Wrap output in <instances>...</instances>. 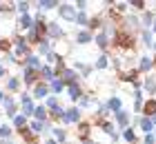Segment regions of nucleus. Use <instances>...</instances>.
Masks as SVG:
<instances>
[{"instance_id": "f257e3e1", "label": "nucleus", "mask_w": 156, "mask_h": 144, "mask_svg": "<svg viewBox=\"0 0 156 144\" xmlns=\"http://www.w3.org/2000/svg\"><path fill=\"white\" fill-rule=\"evenodd\" d=\"M38 73H40V71L25 67V73H23V80H25V84H36V78H38Z\"/></svg>"}, {"instance_id": "f03ea898", "label": "nucleus", "mask_w": 156, "mask_h": 144, "mask_svg": "<svg viewBox=\"0 0 156 144\" xmlns=\"http://www.w3.org/2000/svg\"><path fill=\"white\" fill-rule=\"evenodd\" d=\"M60 16L65 20H76V11L72 5H60Z\"/></svg>"}, {"instance_id": "7ed1b4c3", "label": "nucleus", "mask_w": 156, "mask_h": 144, "mask_svg": "<svg viewBox=\"0 0 156 144\" xmlns=\"http://www.w3.org/2000/svg\"><path fill=\"white\" fill-rule=\"evenodd\" d=\"M62 120H65V122H78V120H80V111H78V106H74V109L65 111Z\"/></svg>"}, {"instance_id": "20e7f679", "label": "nucleus", "mask_w": 156, "mask_h": 144, "mask_svg": "<svg viewBox=\"0 0 156 144\" xmlns=\"http://www.w3.org/2000/svg\"><path fill=\"white\" fill-rule=\"evenodd\" d=\"M67 86H69V98H72V100L83 98V89L78 86V82H72V84H67Z\"/></svg>"}, {"instance_id": "39448f33", "label": "nucleus", "mask_w": 156, "mask_h": 144, "mask_svg": "<svg viewBox=\"0 0 156 144\" xmlns=\"http://www.w3.org/2000/svg\"><path fill=\"white\" fill-rule=\"evenodd\" d=\"M18 29H20V31H23V29H34V20L27 16V13H25V16H20V20H18Z\"/></svg>"}, {"instance_id": "423d86ee", "label": "nucleus", "mask_w": 156, "mask_h": 144, "mask_svg": "<svg viewBox=\"0 0 156 144\" xmlns=\"http://www.w3.org/2000/svg\"><path fill=\"white\" fill-rule=\"evenodd\" d=\"M76 42L78 45H87V42H91V33L89 31H78L76 33Z\"/></svg>"}, {"instance_id": "0eeeda50", "label": "nucleus", "mask_w": 156, "mask_h": 144, "mask_svg": "<svg viewBox=\"0 0 156 144\" xmlns=\"http://www.w3.org/2000/svg\"><path fill=\"white\" fill-rule=\"evenodd\" d=\"M47 93H49V89L42 82H38L36 89H34V98H47Z\"/></svg>"}, {"instance_id": "6e6552de", "label": "nucleus", "mask_w": 156, "mask_h": 144, "mask_svg": "<svg viewBox=\"0 0 156 144\" xmlns=\"http://www.w3.org/2000/svg\"><path fill=\"white\" fill-rule=\"evenodd\" d=\"M114 115H116V122H118L120 126H127V122H129V115H127V111L120 109V111H118V113H114Z\"/></svg>"}, {"instance_id": "1a4fd4ad", "label": "nucleus", "mask_w": 156, "mask_h": 144, "mask_svg": "<svg viewBox=\"0 0 156 144\" xmlns=\"http://www.w3.org/2000/svg\"><path fill=\"white\" fill-rule=\"evenodd\" d=\"M143 111H145V115H156V100H147Z\"/></svg>"}, {"instance_id": "9d476101", "label": "nucleus", "mask_w": 156, "mask_h": 144, "mask_svg": "<svg viewBox=\"0 0 156 144\" xmlns=\"http://www.w3.org/2000/svg\"><path fill=\"white\" fill-rule=\"evenodd\" d=\"M54 7H60V5L56 2V0H45V2L40 0V2H38V9H40V11H45V9H54Z\"/></svg>"}, {"instance_id": "9b49d317", "label": "nucleus", "mask_w": 156, "mask_h": 144, "mask_svg": "<svg viewBox=\"0 0 156 144\" xmlns=\"http://www.w3.org/2000/svg\"><path fill=\"white\" fill-rule=\"evenodd\" d=\"M154 67V60H150V58H140V64H138V71H147Z\"/></svg>"}, {"instance_id": "f8f14e48", "label": "nucleus", "mask_w": 156, "mask_h": 144, "mask_svg": "<svg viewBox=\"0 0 156 144\" xmlns=\"http://www.w3.org/2000/svg\"><path fill=\"white\" fill-rule=\"evenodd\" d=\"M34 113H36L38 122H45V120H47V109H45V106H36V109H34Z\"/></svg>"}, {"instance_id": "ddd939ff", "label": "nucleus", "mask_w": 156, "mask_h": 144, "mask_svg": "<svg viewBox=\"0 0 156 144\" xmlns=\"http://www.w3.org/2000/svg\"><path fill=\"white\" fill-rule=\"evenodd\" d=\"M96 45L101 49H107V45H109V42H107V33H98L96 35Z\"/></svg>"}, {"instance_id": "4468645a", "label": "nucleus", "mask_w": 156, "mask_h": 144, "mask_svg": "<svg viewBox=\"0 0 156 144\" xmlns=\"http://www.w3.org/2000/svg\"><path fill=\"white\" fill-rule=\"evenodd\" d=\"M23 109H25V115L34 111V104H31V98H29V95H25V98H23Z\"/></svg>"}, {"instance_id": "2eb2a0df", "label": "nucleus", "mask_w": 156, "mask_h": 144, "mask_svg": "<svg viewBox=\"0 0 156 144\" xmlns=\"http://www.w3.org/2000/svg\"><path fill=\"white\" fill-rule=\"evenodd\" d=\"M49 35H51V38H60V35H62V29H60L58 25H49Z\"/></svg>"}, {"instance_id": "dca6fc26", "label": "nucleus", "mask_w": 156, "mask_h": 144, "mask_svg": "<svg viewBox=\"0 0 156 144\" xmlns=\"http://www.w3.org/2000/svg\"><path fill=\"white\" fill-rule=\"evenodd\" d=\"M140 126H143V131H147V135H150V131H154V124L150 118H143L140 120Z\"/></svg>"}, {"instance_id": "f3484780", "label": "nucleus", "mask_w": 156, "mask_h": 144, "mask_svg": "<svg viewBox=\"0 0 156 144\" xmlns=\"http://www.w3.org/2000/svg\"><path fill=\"white\" fill-rule=\"evenodd\" d=\"M107 106H109L112 111H116V113H118V111H120V100H118V98H112Z\"/></svg>"}, {"instance_id": "a211bd4d", "label": "nucleus", "mask_w": 156, "mask_h": 144, "mask_svg": "<svg viewBox=\"0 0 156 144\" xmlns=\"http://www.w3.org/2000/svg\"><path fill=\"white\" fill-rule=\"evenodd\" d=\"M51 89H54L56 93H60L62 89H65V82H62V80H51Z\"/></svg>"}, {"instance_id": "6ab92c4d", "label": "nucleus", "mask_w": 156, "mask_h": 144, "mask_svg": "<svg viewBox=\"0 0 156 144\" xmlns=\"http://www.w3.org/2000/svg\"><path fill=\"white\" fill-rule=\"evenodd\" d=\"M54 135H56V140H58V142H65L67 140V133L62 131V129H54Z\"/></svg>"}, {"instance_id": "aec40b11", "label": "nucleus", "mask_w": 156, "mask_h": 144, "mask_svg": "<svg viewBox=\"0 0 156 144\" xmlns=\"http://www.w3.org/2000/svg\"><path fill=\"white\" fill-rule=\"evenodd\" d=\"M40 75H45L47 80H54V75H56V73H54V71L49 69V67H42V69H40Z\"/></svg>"}, {"instance_id": "412c9836", "label": "nucleus", "mask_w": 156, "mask_h": 144, "mask_svg": "<svg viewBox=\"0 0 156 144\" xmlns=\"http://www.w3.org/2000/svg\"><path fill=\"white\" fill-rule=\"evenodd\" d=\"M18 78H9V82H7V89H9V91H16L18 89Z\"/></svg>"}, {"instance_id": "4be33fe9", "label": "nucleus", "mask_w": 156, "mask_h": 144, "mask_svg": "<svg viewBox=\"0 0 156 144\" xmlns=\"http://www.w3.org/2000/svg\"><path fill=\"white\" fill-rule=\"evenodd\" d=\"M87 27H89V29H101V27H103V22H101V18H91Z\"/></svg>"}, {"instance_id": "5701e85b", "label": "nucleus", "mask_w": 156, "mask_h": 144, "mask_svg": "<svg viewBox=\"0 0 156 144\" xmlns=\"http://www.w3.org/2000/svg\"><path fill=\"white\" fill-rule=\"evenodd\" d=\"M13 124L18 129H25V115H16V118H13Z\"/></svg>"}, {"instance_id": "b1692460", "label": "nucleus", "mask_w": 156, "mask_h": 144, "mask_svg": "<svg viewBox=\"0 0 156 144\" xmlns=\"http://www.w3.org/2000/svg\"><path fill=\"white\" fill-rule=\"evenodd\" d=\"M123 135H125V140H127V142H136V135H134L132 129H125V133H123Z\"/></svg>"}, {"instance_id": "393cba45", "label": "nucleus", "mask_w": 156, "mask_h": 144, "mask_svg": "<svg viewBox=\"0 0 156 144\" xmlns=\"http://www.w3.org/2000/svg\"><path fill=\"white\" fill-rule=\"evenodd\" d=\"M143 42H145L147 47H152V31H147V29L143 31Z\"/></svg>"}, {"instance_id": "a878e982", "label": "nucleus", "mask_w": 156, "mask_h": 144, "mask_svg": "<svg viewBox=\"0 0 156 144\" xmlns=\"http://www.w3.org/2000/svg\"><path fill=\"white\" fill-rule=\"evenodd\" d=\"M105 67H107V58L101 55V58L96 60V69H105Z\"/></svg>"}, {"instance_id": "bb28decb", "label": "nucleus", "mask_w": 156, "mask_h": 144, "mask_svg": "<svg viewBox=\"0 0 156 144\" xmlns=\"http://www.w3.org/2000/svg\"><path fill=\"white\" fill-rule=\"evenodd\" d=\"M47 106H49L51 111H54V109H58V100H56L54 95H51V98H47Z\"/></svg>"}, {"instance_id": "cd10ccee", "label": "nucleus", "mask_w": 156, "mask_h": 144, "mask_svg": "<svg viewBox=\"0 0 156 144\" xmlns=\"http://www.w3.org/2000/svg\"><path fill=\"white\" fill-rule=\"evenodd\" d=\"M145 89L150 91V95H152V93L156 91V82H154V80H145Z\"/></svg>"}, {"instance_id": "c85d7f7f", "label": "nucleus", "mask_w": 156, "mask_h": 144, "mask_svg": "<svg viewBox=\"0 0 156 144\" xmlns=\"http://www.w3.org/2000/svg\"><path fill=\"white\" fill-rule=\"evenodd\" d=\"M143 22H145V27H150V25H154V16H152V13H145Z\"/></svg>"}, {"instance_id": "c756f323", "label": "nucleus", "mask_w": 156, "mask_h": 144, "mask_svg": "<svg viewBox=\"0 0 156 144\" xmlns=\"http://www.w3.org/2000/svg\"><path fill=\"white\" fill-rule=\"evenodd\" d=\"M0 135H2V138H9V135H11V129H9V126H0Z\"/></svg>"}, {"instance_id": "7c9ffc66", "label": "nucleus", "mask_w": 156, "mask_h": 144, "mask_svg": "<svg viewBox=\"0 0 156 144\" xmlns=\"http://www.w3.org/2000/svg\"><path fill=\"white\" fill-rule=\"evenodd\" d=\"M40 129H42V122H31V131L34 133H40Z\"/></svg>"}, {"instance_id": "2f4dec72", "label": "nucleus", "mask_w": 156, "mask_h": 144, "mask_svg": "<svg viewBox=\"0 0 156 144\" xmlns=\"http://www.w3.org/2000/svg\"><path fill=\"white\" fill-rule=\"evenodd\" d=\"M18 9L23 11V16L27 13V9H29V2H18Z\"/></svg>"}, {"instance_id": "473e14b6", "label": "nucleus", "mask_w": 156, "mask_h": 144, "mask_svg": "<svg viewBox=\"0 0 156 144\" xmlns=\"http://www.w3.org/2000/svg\"><path fill=\"white\" fill-rule=\"evenodd\" d=\"M76 22H80V25H85V22H87V18H85L83 13H76Z\"/></svg>"}, {"instance_id": "72a5a7b5", "label": "nucleus", "mask_w": 156, "mask_h": 144, "mask_svg": "<svg viewBox=\"0 0 156 144\" xmlns=\"http://www.w3.org/2000/svg\"><path fill=\"white\" fill-rule=\"evenodd\" d=\"M132 7H136V9H143V7H145V2H140V0H134V2H132Z\"/></svg>"}, {"instance_id": "f704fd0d", "label": "nucleus", "mask_w": 156, "mask_h": 144, "mask_svg": "<svg viewBox=\"0 0 156 144\" xmlns=\"http://www.w3.org/2000/svg\"><path fill=\"white\" fill-rule=\"evenodd\" d=\"M145 144H154V135H152V133L145 135Z\"/></svg>"}, {"instance_id": "c9c22d12", "label": "nucleus", "mask_w": 156, "mask_h": 144, "mask_svg": "<svg viewBox=\"0 0 156 144\" xmlns=\"http://www.w3.org/2000/svg\"><path fill=\"white\" fill-rule=\"evenodd\" d=\"M76 9H80V11H85V9H87V2H78V5H76Z\"/></svg>"}, {"instance_id": "e433bc0d", "label": "nucleus", "mask_w": 156, "mask_h": 144, "mask_svg": "<svg viewBox=\"0 0 156 144\" xmlns=\"http://www.w3.org/2000/svg\"><path fill=\"white\" fill-rule=\"evenodd\" d=\"M2 75H5V67L0 64V78H2Z\"/></svg>"}, {"instance_id": "4c0bfd02", "label": "nucleus", "mask_w": 156, "mask_h": 144, "mask_svg": "<svg viewBox=\"0 0 156 144\" xmlns=\"http://www.w3.org/2000/svg\"><path fill=\"white\" fill-rule=\"evenodd\" d=\"M45 144H56V140H47V142H45Z\"/></svg>"}, {"instance_id": "58836bf2", "label": "nucleus", "mask_w": 156, "mask_h": 144, "mask_svg": "<svg viewBox=\"0 0 156 144\" xmlns=\"http://www.w3.org/2000/svg\"><path fill=\"white\" fill-rule=\"evenodd\" d=\"M152 29H154V31H156V20H154V25H152Z\"/></svg>"}, {"instance_id": "ea45409f", "label": "nucleus", "mask_w": 156, "mask_h": 144, "mask_svg": "<svg viewBox=\"0 0 156 144\" xmlns=\"http://www.w3.org/2000/svg\"><path fill=\"white\" fill-rule=\"evenodd\" d=\"M152 47H154V49H156V42H152Z\"/></svg>"}, {"instance_id": "a19ab883", "label": "nucleus", "mask_w": 156, "mask_h": 144, "mask_svg": "<svg viewBox=\"0 0 156 144\" xmlns=\"http://www.w3.org/2000/svg\"><path fill=\"white\" fill-rule=\"evenodd\" d=\"M0 100H2V91H0Z\"/></svg>"}, {"instance_id": "79ce46f5", "label": "nucleus", "mask_w": 156, "mask_h": 144, "mask_svg": "<svg viewBox=\"0 0 156 144\" xmlns=\"http://www.w3.org/2000/svg\"><path fill=\"white\" fill-rule=\"evenodd\" d=\"M154 67H156V58H154Z\"/></svg>"}]
</instances>
